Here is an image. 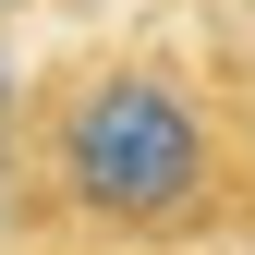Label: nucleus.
<instances>
[{
    "instance_id": "obj_1",
    "label": "nucleus",
    "mask_w": 255,
    "mask_h": 255,
    "mask_svg": "<svg viewBox=\"0 0 255 255\" xmlns=\"http://www.w3.org/2000/svg\"><path fill=\"white\" fill-rule=\"evenodd\" d=\"M0 231L255 255V49L110 37L37 73Z\"/></svg>"
},
{
    "instance_id": "obj_2",
    "label": "nucleus",
    "mask_w": 255,
    "mask_h": 255,
    "mask_svg": "<svg viewBox=\"0 0 255 255\" xmlns=\"http://www.w3.org/2000/svg\"><path fill=\"white\" fill-rule=\"evenodd\" d=\"M0 255H170V243H98V231H0Z\"/></svg>"
},
{
    "instance_id": "obj_3",
    "label": "nucleus",
    "mask_w": 255,
    "mask_h": 255,
    "mask_svg": "<svg viewBox=\"0 0 255 255\" xmlns=\"http://www.w3.org/2000/svg\"><path fill=\"white\" fill-rule=\"evenodd\" d=\"M24 98H37V85L0 61V182H12V158H24Z\"/></svg>"
}]
</instances>
